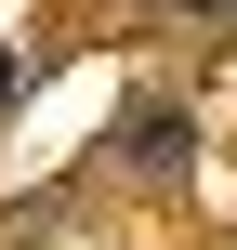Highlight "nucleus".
Listing matches in <instances>:
<instances>
[{"label": "nucleus", "mask_w": 237, "mask_h": 250, "mask_svg": "<svg viewBox=\"0 0 237 250\" xmlns=\"http://www.w3.org/2000/svg\"><path fill=\"white\" fill-rule=\"evenodd\" d=\"M0 92H13V53H0Z\"/></svg>", "instance_id": "nucleus-1"}]
</instances>
